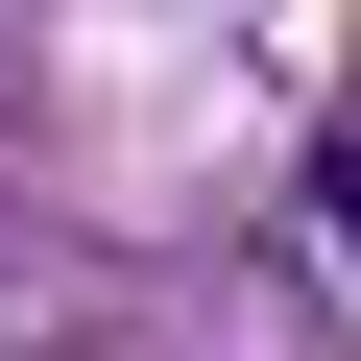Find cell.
<instances>
[{"label":"cell","instance_id":"1","mask_svg":"<svg viewBox=\"0 0 361 361\" xmlns=\"http://www.w3.org/2000/svg\"><path fill=\"white\" fill-rule=\"evenodd\" d=\"M0 121H25V97H0Z\"/></svg>","mask_w":361,"mask_h":361}]
</instances>
